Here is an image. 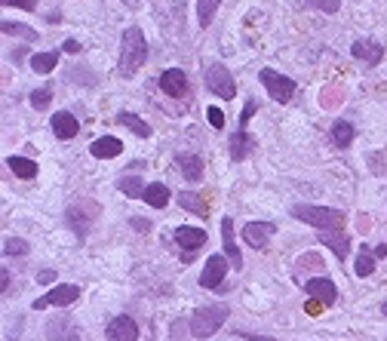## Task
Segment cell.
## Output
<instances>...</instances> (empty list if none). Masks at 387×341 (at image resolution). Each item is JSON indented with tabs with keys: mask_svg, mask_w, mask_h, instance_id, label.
<instances>
[{
	"mask_svg": "<svg viewBox=\"0 0 387 341\" xmlns=\"http://www.w3.org/2000/svg\"><path fill=\"white\" fill-rule=\"evenodd\" d=\"M148 62V40L139 25H129L120 37V77H136V71Z\"/></svg>",
	"mask_w": 387,
	"mask_h": 341,
	"instance_id": "1",
	"label": "cell"
},
{
	"mask_svg": "<svg viewBox=\"0 0 387 341\" xmlns=\"http://www.w3.org/2000/svg\"><path fill=\"white\" fill-rule=\"evenodd\" d=\"M292 219L304 221V225H314L319 231H341V225H345V212L341 209H332V206H310V203H295Z\"/></svg>",
	"mask_w": 387,
	"mask_h": 341,
	"instance_id": "2",
	"label": "cell"
},
{
	"mask_svg": "<svg viewBox=\"0 0 387 341\" xmlns=\"http://www.w3.org/2000/svg\"><path fill=\"white\" fill-rule=\"evenodd\" d=\"M230 317V308L228 305H206V308H197L191 314V335L194 338H212L215 332L225 326V320Z\"/></svg>",
	"mask_w": 387,
	"mask_h": 341,
	"instance_id": "3",
	"label": "cell"
},
{
	"mask_svg": "<svg viewBox=\"0 0 387 341\" xmlns=\"http://www.w3.org/2000/svg\"><path fill=\"white\" fill-rule=\"evenodd\" d=\"M203 80H206V90H210L212 95H219V99H234V95H237L234 74H230L221 62H212L210 68H206Z\"/></svg>",
	"mask_w": 387,
	"mask_h": 341,
	"instance_id": "4",
	"label": "cell"
},
{
	"mask_svg": "<svg viewBox=\"0 0 387 341\" xmlns=\"http://www.w3.org/2000/svg\"><path fill=\"white\" fill-rule=\"evenodd\" d=\"M258 80L264 84L267 95H271L274 102H280V105L292 102V95H295V80L292 77H283V74H277L274 68H262L258 71Z\"/></svg>",
	"mask_w": 387,
	"mask_h": 341,
	"instance_id": "5",
	"label": "cell"
},
{
	"mask_svg": "<svg viewBox=\"0 0 387 341\" xmlns=\"http://www.w3.org/2000/svg\"><path fill=\"white\" fill-rule=\"evenodd\" d=\"M80 299V286H74V283H62V286H56V289H49L43 299H34V310H43V308H68L74 305V301Z\"/></svg>",
	"mask_w": 387,
	"mask_h": 341,
	"instance_id": "6",
	"label": "cell"
},
{
	"mask_svg": "<svg viewBox=\"0 0 387 341\" xmlns=\"http://www.w3.org/2000/svg\"><path fill=\"white\" fill-rule=\"evenodd\" d=\"M173 237H175L178 246H182V258H184V262H191L194 252H197L206 243V231H203V228H191V225L175 228Z\"/></svg>",
	"mask_w": 387,
	"mask_h": 341,
	"instance_id": "7",
	"label": "cell"
},
{
	"mask_svg": "<svg viewBox=\"0 0 387 341\" xmlns=\"http://www.w3.org/2000/svg\"><path fill=\"white\" fill-rule=\"evenodd\" d=\"M228 271H230L228 255H210V262H206L203 273H200V286H203V289H219L221 283H225Z\"/></svg>",
	"mask_w": 387,
	"mask_h": 341,
	"instance_id": "8",
	"label": "cell"
},
{
	"mask_svg": "<svg viewBox=\"0 0 387 341\" xmlns=\"http://www.w3.org/2000/svg\"><path fill=\"white\" fill-rule=\"evenodd\" d=\"M89 212H99V209L93 206ZM89 212H86V203H74V206H68V209H65V225L71 228L77 240H86L89 228H93V219H89Z\"/></svg>",
	"mask_w": 387,
	"mask_h": 341,
	"instance_id": "9",
	"label": "cell"
},
{
	"mask_svg": "<svg viewBox=\"0 0 387 341\" xmlns=\"http://www.w3.org/2000/svg\"><path fill=\"white\" fill-rule=\"evenodd\" d=\"M274 231H277L274 221H246V225H243V240H246L249 246H255V249H267Z\"/></svg>",
	"mask_w": 387,
	"mask_h": 341,
	"instance_id": "10",
	"label": "cell"
},
{
	"mask_svg": "<svg viewBox=\"0 0 387 341\" xmlns=\"http://www.w3.org/2000/svg\"><path fill=\"white\" fill-rule=\"evenodd\" d=\"M105 338L108 341H139V323L132 317H114L108 326H105Z\"/></svg>",
	"mask_w": 387,
	"mask_h": 341,
	"instance_id": "11",
	"label": "cell"
},
{
	"mask_svg": "<svg viewBox=\"0 0 387 341\" xmlns=\"http://www.w3.org/2000/svg\"><path fill=\"white\" fill-rule=\"evenodd\" d=\"M160 90L173 99H188V74L182 68H169L160 74Z\"/></svg>",
	"mask_w": 387,
	"mask_h": 341,
	"instance_id": "12",
	"label": "cell"
},
{
	"mask_svg": "<svg viewBox=\"0 0 387 341\" xmlns=\"http://www.w3.org/2000/svg\"><path fill=\"white\" fill-rule=\"evenodd\" d=\"M304 292H308V299H317V301H323V305H335V301H338V289H335V283L326 277L308 280V283H304Z\"/></svg>",
	"mask_w": 387,
	"mask_h": 341,
	"instance_id": "13",
	"label": "cell"
},
{
	"mask_svg": "<svg viewBox=\"0 0 387 341\" xmlns=\"http://www.w3.org/2000/svg\"><path fill=\"white\" fill-rule=\"evenodd\" d=\"M221 246H225V255L230 262V268L240 271L243 268V255H240V246L234 240V219H221Z\"/></svg>",
	"mask_w": 387,
	"mask_h": 341,
	"instance_id": "14",
	"label": "cell"
},
{
	"mask_svg": "<svg viewBox=\"0 0 387 341\" xmlns=\"http://www.w3.org/2000/svg\"><path fill=\"white\" fill-rule=\"evenodd\" d=\"M351 53H354V58H363V62H366L369 68H375V65L381 62V56H384V47H381L378 40H369V37H360V40H354Z\"/></svg>",
	"mask_w": 387,
	"mask_h": 341,
	"instance_id": "15",
	"label": "cell"
},
{
	"mask_svg": "<svg viewBox=\"0 0 387 341\" xmlns=\"http://www.w3.org/2000/svg\"><path fill=\"white\" fill-rule=\"evenodd\" d=\"M47 341H80V332L71 317H56L47 326Z\"/></svg>",
	"mask_w": 387,
	"mask_h": 341,
	"instance_id": "16",
	"label": "cell"
},
{
	"mask_svg": "<svg viewBox=\"0 0 387 341\" xmlns=\"http://www.w3.org/2000/svg\"><path fill=\"white\" fill-rule=\"evenodd\" d=\"M53 136L56 138H62V142H68V138H74L80 132V123H77V117L71 114V111H58V114H53Z\"/></svg>",
	"mask_w": 387,
	"mask_h": 341,
	"instance_id": "17",
	"label": "cell"
},
{
	"mask_svg": "<svg viewBox=\"0 0 387 341\" xmlns=\"http://www.w3.org/2000/svg\"><path fill=\"white\" fill-rule=\"evenodd\" d=\"M258 148V142L249 136L246 129H237L234 136H230V142H228V151H230V160H246L252 151Z\"/></svg>",
	"mask_w": 387,
	"mask_h": 341,
	"instance_id": "18",
	"label": "cell"
},
{
	"mask_svg": "<svg viewBox=\"0 0 387 341\" xmlns=\"http://www.w3.org/2000/svg\"><path fill=\"white\" fill-rule=\"evenodd\" d=\"M175 166H178V173L194 184L203 179V157H200V154H175Z\"/></svg>",
	"mask_w": 387,
	"mask_h": 341,
	"instance_id": "19",
	"label": "cell"
},
{
	"mask_svg": "<svg viewBox=\"0 0 387 341\" xmlns=\"http://www.w3.org/2000/svg\"><path fill=\"white\" fill-rule=\"evenodd\" d=\"M120 151H123V142H120V138H114V136H102V138H95V142L89 145V154H93L95 160H111V157H117Z\"/></svg>",
	"mask_w": 387,
	"mask_h": 341,
	"instance_id": "20",
	"label": "cell"
},
{
	"mask_svg": "<svg viewBox=\"0 0 387 341\" xmlns=\"http://www.w3.org/2000/svg\"><path fill=\"white\" fill-rule=\"evenodd\" d=\"M319 243L329 246L335 252V258H347L351 255V240H347L341 231H319Z\"/></svg>",
	"mask_w": 387,
	"mask_h": 341,
	"instance_id": "21",
	"label": "cell"
},
{
	"mask_svg": "<svg viewBox=\"0 0 387 341\" xmlns=\"http://www.w3.org/2000/svg\"><path fill=\"white\" fill-rule=\"evenodd\" d=\"M178 206L184 212H194V216H210V200L203 194H194V191H182L178 194Z\"/></svg>",
	"mask_w": 387,
	"mask_h": 341,
	"instance_id": "22",
	"label": "cell"
},
{
	"mask_svg": "<svg viewBox=\"0 0 387 341\" xmlns=\"http://www.w3.org/2000/svg\"><path fill=\"white\" fill-rule=\"evenodd\" d=\"M169 197H173V194H169V188H166L163 182L148 184V188H145V194H141V200H145L148 206H154V209H163V206L169 203Z\"/></svg>",
	"mask_w": 387,
	"mask_h": 341,
	"instance_id": "23",
	"label": "cell"
},
{
	"mask_svg": "<svg viewBox=\"0 0 387 341\" xmlns=\"http://www.w3.org/2000/svg\"><path fill=\"white\" fill-rule=\"evenodd\" d=\"M145 188H148V184H141L139 173H126V175L117 179V191L126 194V197H141V194H145Z\"/></svg>",
	"mask_w": 387,
	"mask_h": 341,
	"instance_id": "24",
	"label": "cell"
},
{
	"mask_svg": "<svg viewBox=\"0 0 387 341\" xmlns=\"http://www.w3.org/2000/svg\"><path fill=\"white\" fill-rule=\"evenodd\" d=\"M117 123L126 126V129H132L139 138H151V126H148L145 120H141V117L129 114V111H120V114H117Z\"/></svg>",
	"mask_w": 387,
	"mask_h": 341,
	"instance_id": "25",
	"label": "cell"
},
{
	"mask_svg": "<svg viewBox=\"0 0 387 341\" xmlns=\"http://www.w3.org/2000/svg\"><path fill=\"white\" fill-rule=\"evenodd\" d=\"M354 123H347V120H338V123H332V145L335 148H351V142H354Z\"/></svg>",
	"mask_w": 387,
	"mask_h": 341,
	"instance_id": "26",
	"label": "cell"
},
{
	"mask_svg": "<svg viewBox=\"0 0 387 341\" xmlns=\"http://www.w3.org/2000/svg\"><path fill=\"white\" fill-rule=\"evenodd\" d=\"M6 169L19 179H34L37 175V163L28 160V157H6Z\"/></svg>",
	"mask_w": 387,
	"mask_h": 341,
	"instance_id": "27",
	"label": "cell"
},
{
	"mask_svg": "<svg viewBox=\"0 0 387 341\" xmlns=\"http://www.w3.org/2000/svg\"><path fill=\"white\" fill-rule=\"evenodd\" d=\"M56 65H58V49H49V53H34L31 56V68L37 74H53Z\"/></svg>",
	"mask_w": 387,
	"mask_h": 341,
	"instance_id": "28",
	"label": "cell"
},
{
	"mask_svg": "<svg viewBox=\"0 0 387 341\" xmlns=\"http://www.w3.org/2000/svg\"><path fill=\"white\" fill-rule=\"evenodd\" d=\"M372 271H375V252H372L369 246H360V249H356V268H354V273H356V277H369Z\"/></svg>",
	"mask_w": 387,
	"mask_h": 341,
	"instance_id": "29",
	"label": "cell"
},
{
	"mask_svg": "<svg viewBox=\"0 0 387 341\" xmlns=\"http://www.w3.org/2000/svg\"><path fill=\"white\" fill-rule=\"evenodd\" d=\"M219 3H221V0H197V19H200V25H203V28L212 25L215 13H219Z\"/></svg>",
	"mask_w": 387,
	"mask_h": 341,
	"instance_id": "30",
	"label": "cell"
},
{
	"mask_svg": "<svg viewBox=\"0 0 387 341\" xmlns=\"http://www.w3.org/2000/svg\"><path fill=\"white\" fill-rule=\"evenodd\" d=\"M0 31L3 34H13V37H22V40H37V31L22 22H0Z\"/></svg>",
	"mask_w": 387,
	"mask_h": 341,
	"instance_id": "31",
	"label": "cell"
},
{
	"mask_svg": "<svg viewBox=\"0 0 387 341\" xmlns=\"http://www.w3.org/2000/svg\"><path fill=\"white\" fill-rule=\"evenodd\" d=\"M49 102H53V86H49V84L31 93V108H34V111H43V108H49Z\"/></svg>",
	"mask_w": 387,
	"mask_h": 341,
	"instance_id": "32",
	"label": "cell"
},
{
	"mask_svg": "<svg viewBox=\"0 0 387 341\" xmlns=\"http://www.w3.org/2000/svg\"><path fill=\"white\" fill-rule=\"evenodd\" d=\"M3 255H28V243L22 237H6L3 240Z\"/></svg>",
	"mask_w": 387,
	"mask_h": 341,
	"instance_id": "33",
	"label": "cell"
},
{
	"mask_svg": "<svg viewBox=\"0 0 387 341\" xmlns=\"http://www.w3.org/2000/svg\"><path fill=\"white\" fill-rule=\"evenodd\" d=\"M304 6H314V10H323V13H338L341 10V0H301Z\"/></svg>",
	"mask_w": 387,
	"mask_h": 341,
	"instance_id": "34",
	"label": "cell"
},
{
	"mask_svg": "<svg viewBox=\"0 0 387 341\" xmlns=\"http://www.w3.org/2000/svg\"><path fill=\"white\" fill-rule=\"evenodd\" d=\"M206 120H210L212 129H221L225 126V114H221V108H206Z\"/></svg>",
	"mask_w": 387,
	"mask_h": 341,
	"instance_id": "35",
	"label": "cell"
},
{
	"mask_svg": "<svg viewBox=\"0 0 387 341\" xmlns=\"http://www.w3.org/2000/svg\"><path fill=\"white\" fill-rule=\"evenodd\" d=\"M6 6H16V10H25V13H34L37 10V0H3Z\"/></svg>",
	"mask_w": 387,
	"mask_h": 341,
	"instance_id": "36",
	"label": "cell"
},
{
	"mask_svg": "<svg viewBox=\"0 0 387 341\" xmlns=\"http://www.w3.org/2000/svg\"><path fill=\"white\" fill-rule=\"evenodd\" d=\"M255 102H246V105H243V114H240V126H237V129H246V123H249V117L255 114Z\"/></svg>",
	"mask_w": 387,
	"mask_h": 341,
	"instance_id": "37",
	"label": "cell"
},
{
	"mask_svg": "<svg viewBox=\"0 0 387 341\" xmlns=\"http://www.w3.org/2000/svg\"><path fill=\"white\" fill-rule=\"evenodd\" d=\"M129 225L136 228V231H141V234H148V231H151V225H148V219H139V216H136V219H129Z\"/></svg>",
	"mask_w": 387,
	"mask_h": 341,
	"instance_id": "38",
	"label": "cell"
},
{
	"mask_svg": "<svg viewBox=\"0 0 387 341\" xmlns=\"http://www.w3.org/2000/svg\"><path fill=\"white\" fill-rule=\"evenodd\" d=\"M237 335L246 338V341H274V338H267V335H255V332H246V329H237Z\"/></svg>",
	"mask_w": 387,
	"mask_h": 341,
	"instance_id": "39",
	"label": "cell"
},
{
	"mask_svg": "<svg viewBox=\"0 0 387 341\" xmlns=\"http://www.w3.org/2000/svg\"><path fill=\"white\" fill-rule=\"evenodd\" d=\"M62 53L77 56V53H80V43H77V40H65V43H62Z\"/></svg>",
	"mask_w": 387,
	"mask_h": 341,
	"instance_id": "40",
	"label": "cell"
},
{
	"mask_svg": "<svg viewBox=\"0 0 387 341\" xmlns=\"http://www.w3.org/2000/svg\"><path fill=\"white\" fill-rule=\"evenodd\" d=\"M56 280V271H40L37 273V283H53Z\"/></svg>",
	"mask_w": 387,
	"mask_h": 341,
	"instance_id": "41",
	"label": "cell"
},
{
	"mask_svg": "<svg viewBox=\"0 0 387 341\" xmlns=\"http://www.w3.org/2000/svg\"><path fill=\"white\" fill-rule=\"evenodd\" d=\"M0 286H3V295L10 292V271L6 268H0Z\"/></svg>",
	"mask_w": 387,
	"mask_h": 341,
	"instance_id": "42",
	"label": "cell"
},
{
	"mask_svg": "<svg viewBox=\"0 0 387 341\" xmlns=\"http://www.w3.org/2000/svg\"><path fill=\"white\" fill-rule=\"evenodd\" d=\"M372 252H375V258H384V255H387V243H381V246H375Z\"/></svg>",
	"mask_w": 387,
	"mask_h": 341,
	"instance_id": "43",
	"label": "cell"
},
{
	"mask_svg": "<svg viewBox=\"0 0 387 341\" xmlns=\"http://www.w3.org/2000/svg\"><path fill=\"white\" fill-rule=\"evenodd\" d=\"M381 314H384V317H387V301H384V305H381Z\"/></svg>",
	"mask_w": 387,
	"mask_h": 341,
	"instance_id": "44",
	"label": "cell"
}]
</instances>
